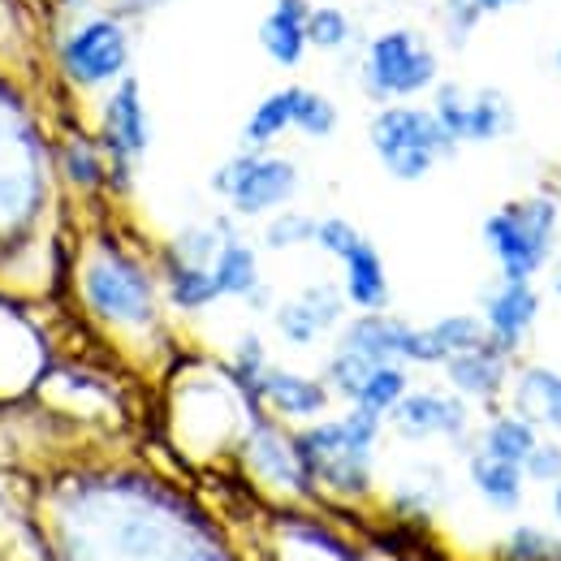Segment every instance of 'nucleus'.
Instances as JSON below:
<instances>
[{
  "mask_svg": "<svg viewBox=\"0 0 561 561\" xmlns=\"http://www.w3.org/2000/svg\"><path fill=\"white\" fill-rule=\"evenodd\" d=\"M220 242H225V225H216V229H208V225H186V229L164 247V260H178V264H204V268H211Z\"/></svg>",
  "mask_w": 561,
  "mask_h": 561,
  "instance_id": "obj_28",
  "label": "nucleus"
},
{
  "mask_svg": "<svg viewBox=\"0 0 561 561\" xmlns=\"http://www.w3.org/2000/svg\"><path fill=\"white\" fill-rule=\"evenodd\" d=\"M523 0H480V9L484 13H501V9H518Z\"/></svg>",
  "mask_w": 561,
  "mask_h": 561,
  "instance_id": "obj_38",
  "label": "nucleus"
},
{
  "mask_svg": "<svg viewBox=\"0 0 561 561\" xmlns=\"http://www.w3.org/2000/svg\"><path fill=\"white\" fill-rule=\"evenodd\" d=\"M553 289L561 294V264H558V273H553Z\"/></svg>",
  "mask_w": 561,
  "mask_h": 561,
  "instance_id": "obj_41",
  "label": "nucleus"
},
{
  "mask_svg": "<svg viewBox=\"0 0 561 561\" xmlns=\"http://www.w3.org/2000/svg\"><path fill=\"white\" fill-rule=\"evenodd\" d=\"M484 337H489V329H484L480 316H445V320H436L427 329H415V337H411V363H427V367L449 363L454 354L480 346Z\"/></svg>",
  "mask_w": 561,
  "mask_h": 561,
  "instance_id": "obj_19",
  "label": "nucleus"
},
{
  "mask_svg": "<svg viewBox=\"0 0 561 561\" xmlns=\"http://www.w3.org/2000/svg\"><path fill=\"white\" fill-rule=\"evenodd\" d=\"M553 510H558V518H561V484H553Z\"/></svg>",
  "mask_w": 561,
  "mask_h": 561,
  "instance_id": "obj_40",
  "label": "nucleus"
},
{
  "mask_svg": "<svg viewBox=\"0 0 561 561\" xmlns=\"http://www.w3.org/2000/svg\"><path fill=\"white\" fill-rule=\"evenodd\" d=\"M82 294L91 302L95 316H104L108 324H151L156 316V289H151V277L142 273L135 260L117 255V251H104L87 264L82 273Z\"/></svg>",
  "mask_w": 561,
  "mask_h": 561,
  "instance_id": "obj_6",
  "label": "nucleus"
},
{
  "mask_svg": "<svg viewBox=\"0 0 561 561\" xmlns=\"http://www.w3.org/2000/svg\"><path fill=\"white\" fill-rule=\"evenodd\" d=\"M436 73H440V57L411 26L380 31L363 53V91L380 104H402L411 95L432 91Z\"/></svg>",
  "mask_w": 561,
  "mask_h": 561,
  "instance_id": "obj_4",
  "label": "nucleus"
},
{
  "mask_svg": "<svg viewBox=\"0 0 561 561\" xmlns=\"http://www.w3.org/2000/svg\"><path fill=\"white\" fill-rule=\"evenodd\" d=\"M211 191L229 199L238 216H268L294 199L298 169L285 156H268V147H247L211 173Z\"/></svg>",
  "mask_w": 561,
  "mask_h": 561,
  "instance_id": "obj_5",
  "label": "nucleus"
},
{
  "mask_svg": "<svg viewBox=\"0 0 561 561\" xmlns=\"http://www.w3.org/2000/svg\"><path fill=\"white\" fill-rule=\"evenodd\" d=\"M407 367L402 363H376L371 371H367V380H363V389L354 393V407H363V411H376V415H389L402 398H407Z\"/></svg>",
  "mask_w": 561,
  "mask_h": 561,
  "instance_id": "obj_26",
  "label": "nucleus"
},
{
  "mask_svg": "<svg viewBox=\"0 0 561 561\" xmlns=\"http://www.w3.org/2000/svg\"><path fill=\"white\" fill-rule=\"evenodd\" d=\"M445 39L454 44V48H462L471 35H476V26L484 22V9H480V0H445Z\"/></svg>",
  "mask_w": 561,
  "mask_h": 561,
  "instance_id": "obj_33",
  "label": "nucleus"
},
{
  "mask_svg": "<svg viewBox=\"0 0 561 561\" xmlns=\"http://www.w3.org/2000/svg\"><path fill=\"white\" fill-rule=\"evenodd\" d=\"M505 558L510 561H561V540L540 531V527H518L505 540Z\"/></svg>",
  "mask_w": 561,
  "mask_h": 561,
  "instance_id": "obj_32",
  "label": "nucleus"
},
{
  "mask_svg": "<svg viewBox=\"0 0 561 561\" xmlns=\"http://www.w3.org/2000/svg\"><path fill=\"white\" fill-rule=\"evenodd\" d=\"M307 13H311V0H277L268 9V18L260 22V44L280 70L302 66V57L311 48L307 44Z\"/></svg>",
  "mask_w": 561,
  "mask_h": 561,
  "instance_id": "obj_18",
  "label": "nucleus"
},
{
  "mask_svg": "<svg viewBox=\"0 0 561 561\" xmlns=\"http://www.w3.org/2000/svg\"><path fill=\"white\" fill-rule=\"evenodd\" d=\"M164 0H122V9H135V13H142V9H160Z\"/></svg>",
  "mask_w": 561,
  "mask_h": 561,
  "instance_id": "obj_39",
  "label": "nucleus"
},
{
  "mask_svg": "<svg viewBox=\"0 0 561 561\" xmlns=\"http://www.w3.org/2000/svg\"><path fill=\"white\" fill-rule=\"evenodd\" d=\"M367 139L376 147L380 164L389 169V178H398V182H420L440 160H449L458 151V142L445 135L436 113L420 108V104H407V100L402 104H385L371 117Z\"/></svg>",
  "mask_w": 561,
  "mask_h": 561,
  "instance_id": "obj_3",
  "label": "nucleus"
},
{
  "mask_svg": "<svg viewBox=\"0 0 561 561\" xmlns=\"http://www.w3.org/2000/svg\"><path fill=\"white\" fill-rule=\"evenodd\" d=\"M164 280H169V302L182 307V311H204L220 298L216 277L204 264H178V260H164Z\"/></svg>",
  "mask_w": 561,
  "mask_h": 561,
  "instance_id": "obj_24",
  "label": "nucleus"
},
{
  "mask_svg": "<svg viewBox=\"0 0 561 561\" xmlns=\"http://www.w3.org/2000/svg\"><path fill=\"white\" fill-rule=\"evenodd\" d=\"M536 316H540V294L531 289V280L501 277V285L484 294V329H489V342H496L505 354H514L523 346V337L531 333Z\"/></svg>",
  "mask_w": 561,
  "mask_h": 561,
  "instance_id": "obj_12",
  "label": "nucleus"
},
{
  "mask_svg": "<svg viewBox=\"0 0 561 561\" xmlns=\"http://www.w3.org/2000/svg\"><path fill=\"white\" fill-rule=\"evenodd\" d=\"M523 476L536 484H561V445L558 440H536V449L523 462Z\"/></svg>",
  "mask_w": 561,
  "mask_h": 561,
  "instance_id": "obj_36",
  "label": "nucleus"
},
{
  "mask_svg": "<svg viewBox=\"0 0 561 561\" xmlns=\"http://www.w3.org/2000/svg\"><path fill=\"white\" fill-rule=\"evenodd\" d=\"M354 35L351 18H346V9H337V4H311V13H307V44L311 48H324V53H337V48H346Z\"/></svg>",
  "mask_w": 561,
  "mask_h": 561,
  "instance_id": "obj_29",
  "label": "nucleus"
},
{
  "mask_svg": "<svg viewBox=\"0 0 561 561\" xmlns=\"http://www.w3.org/2000/svg\"><path fill=\"white\" fill-rule=\"evenodd\" d=\"M371 367H376L371 358H363V354L337 346L333 358H329V367H324V385H329L333 393H342L346 402H354V393L363 389V380H367V371H371Z\"/></svg>",
  "mask_w": 561,
  "mask_h": 561,
  "instance_id": "obj_30",
  "label": "nucleus"
},
{
  "mask_svg": "<svg viewBox=\"0 0 561 561\" xmlns=\"http://www.w3.org/2000/svg\"><path fill=\"white\" fill-rule=\"evenodd\" d=\"M66 169H70V178L82 191H91V186L104 182V160H100V151L87 147V142H70V147H66Z\"/></svg>",
  "mask_w": 561,
  "mask_h": 561,
  "instance_id": "obj_35",
  "label": "nucleus"
},
{
  "mask_svg": "<svg viewBox=\"0 0 561 561\" xmlns=\"http://www.w3.org/2000/svg\"><path fill=\"white\" fill-rule=\"evenodd\" d=\"M510 358H514V354H505L496 342L484 337L480 346L454 354V358L445 363V376H449V385H454L462 398L492 402V398L505 389V380H510Z\"/></svg>",
  "mask_w": 561,
  "mask_h": 561,
  "instance_id": "obj_15",
  "label": "nucleus"
},
{
  "mask_svg": "<svg viewBox=\"0 0 561 561\" xmlns=\"http://www.w3.org/2000/svg\"><path fill=\"white\" fill-rule=\"evenodd\" d=\"M294 91H298V87H280V91L264 95V100L255 104V113H251L247 126H242V142H247V147H268V142H277L285 130H294Z\"/></svg>",
  "mask_w": 561,
  "mask_h": 561,
  "instance_id": "obj_23",
  "label": "nucleus"
},
{
  "mask_svg": "<svg viewBox=\"0 0 561 561\" xmlns=\"http://www.w3.org/2000/svg\"><path fill=\"white\" fill-rule=\"evenodd\" d=\"M389 420L393 427L402 432V436H411V440H427V436H449V440H458L462 432H467V420H471V411H467V402L462 398H454V393H440V389H407V398L389 411Z\"/></svg>",
  "mask_w": 561,
  "mask_h": 561,
  "instance_id": "obj_10",
  "label": "nucleus"
},
{
  "mask_svg": "<svg viewBox=\"0 0 561 561\" xmlns=\"http://www.w3.org/2000/svg\"><path fill=\"white\" fill-rule=\"evenodd\" d=\"M247 458H251V467H255L264 480H273V484H285V489H294V492L311 489V480H307V471H302V462H298V454H294V436H280L273 423L255 420L251 436H247Z\"/></svg>",
  "mask_w": 561,
  "mask_h": 561,
  "instance_id": "obj_17",
  "label": "nucleus"
},
{
  "mask_svg": "<svg viewBox=\"0 0 561 561\" xmlns=\"http://www.w3.org/2000/svg\"><path fill=\"white\" fill-rule=\"evenodd\" d=\"M211 277H216V289H220V298H247L251 307H268V289H264V280H260V260H255V251L238 238V233H229L225 229V242H220V251H216V260H211Z\"/></svg>",
  "mask_w": 561,
  "mask_h": 561,
  "instance_id": "obj_16",
  "label": "nucleus"
},
{
  "mask_svg": "<svg viewBox=\"0 0 561 561\" xmlns=\"http://www.w3.org/2000/svg\"><path fill=\"white\" fill-rule=\"evenodd\" d=\"M316 216H307V211H280L268 220V229H264V247L268 251H289V247H302V242H316Z\"/></svg>",
  "mask_w": 561,
  "mask_h": 561,
  "instance_id": "obj_31",
  "label": "nucleus"
},
{
  "mask_svg": "<svg viewBox=\"0 0 561 561\" xmlns=\"http://www.w3.org/2000/svg\"><path fill=\"white\" fill-rule=\"evenodd\" d=\"M536 440H540L536 423L523 420L518 411H514V415H496V420L489 423V432H484V454L523 467V462H527V454L536 449Z\"/></svg>",
  "mask_w": 561,
  "mask_h": 561,
  "instance_id": "obj_25",
  "label": "nucleus"
},
{
  "mask_svg": "<svg viewBox=\"0 0 561 561\" xmlns=\"http://www.w3.org/2000/svg\"><path fill=\"white\" fill-rule=\"evenodd\" d=\"M294 130L307 139H329L337 130V104L311 87L294 91Z\"/></svg>",
  "mask_w": 561,
  "mask_h": 561,
  "instance_id": "obj_27",
  "label": "nucleus"
},
{
  "mask_svg": "<svg viewBox=\"0 0 561 561\" xmlns=\"http://www.w3.org/2000/svg\"><path fill=\"white\" fill-rule=\"evenodd\" d=\"M432 113L458 147L462 142H496L514 135V126H518L514 100L501 87L467 91L458 82H440V87H432Z\"/></svg>",
  "mask_w": 561,
  "mask_h": 561,
  "instance_id": "obj_7",
  "label": "nucleus"
},
{
  "mask_svg": "<svg viewBox=\"0 0 561 561\" xmlns=\"http://www.w3.org/2000/svg\"><path fill=\"white\" fill-rule=\"evenodd\" d=\"M268 402L285 420H320L333 402V389L316 376H298L285 367H264L260 385H255V407Z\"/></svg>",
  "mask_w": 561,
  "mask_h": 561,
  "instance_id": "obj_13",
  "label": "nucleus"
},
{
  "mask_svg": "<svg viewBox=\"0 0 561 561\" xmlns=\"http://www.w3.org/2000/svg\"><path fill=\"white\" fill-rule=\"evenodd\" d=\"M561 229V204L549 195H527L514 199L505 208H496L484 220V242H489L492 260L501 268V277L531 280L558 247Z\"/></svg>",
  "mask_w": 561,
  "mask_h": 561,
  "instance_id": "obj_2",
  "label": "nucleus"
},
{
  "mask_svg": "<svg viewBox=\"0 0 561 561\" xmlns=\"http://www.w3.org/2000/svg\"><path fill=\"white\" fill-rule=\"evenodd\" d=\"M354 242H358V229H354L351 220H342V216H324V220L316 225V247L329 251L333 260H342Z\"/></svg>",
  "mask_w": 561,
  "mask_h": 561,
  "instance_id": "obj_37",
  "label": "nucleus"
},
{
  "mask_svg": "<svg viewBox=\"0 0 561 561\" xmlns=\"http://www.w3.org/2000/svg\"><path fill=\"white\" fill-rule=\"evenodd\" d=\"M558 70H561V48H558Z\"/></svg>",
  "mask_w": 561,
  "mask_h": 561,
  "instance_id": "obj_42",
  "label": "nucleus"
},
{
  "mask_svg": "<svg viewBox=\"0 0 561 561\" xmlns=\"http://www.w3.org/2000/svg\"><path fill=\"white\" fill-rule=\"evenodd\" d=\"M342 268H346V302H354L358 311H385L389 307V273H385V260L380 251L358 233L351 251L342 255Z\"/></svg>",
  "mask_w": 561,
  "mask_h": 561,
  "instance_id": "obj_20",
  "label": "nucleus"
},
{
  "mask_svg": "<svg viewBox=\"0 0 561 561\" xmlns=\"http://www.w3.org/2000/svg\"><path fill=\"white\" fill-rule=\"evenodd\" d=\"M61 66L78 87H104V82L126 78V70H130V31L113 13L87 18L61 44Z\"/></svg>",
  "mask_w": 561,
  "mask_h": 561,
  "instance_id": "obj_8",
  "label": "nucleus"
},
{
  "mask_svg": "<svg viewBox=\"0 0 561 561\" xmlns=\"http://www.w3.org/2000/svg\"><path fill=\"white\" fill-rule=\"evenodd\" d=\"M471 484H476V492H480L489 505H496V510H518L527 476H523V467H518V462L492 458V454L480 449V454L471 458Z\"/></svg>",
  "mask_w": 561,
  "mask_h": 561,
  "instance_id": "obj_22",
  "label": "nucleus"
},
{
  "mask_svg": "<svg viewBox=\"0 0 561 561\" xmlns=\"http://www.w3.org/2000/svg\"><path fill=\"white\" fill-rule=\"evenodd\" d=\"M514 411L536 427L561 432V371L553 367H527L514 385Z\"/></svg>",
  "mask_w": 561,
  "mask_h": 561,
  "instance_id": "obj_21",
  "label": "nucleus"
},
{
  "mask_svg": "<svg viewBox=\"0 0 561 561\" xmlns=\"http://www.w3.org/2000/svg\"><path fill=\"white\" fill-rule=\"evenodd\" d=\"M376 411L354 407L342 420L311 423L294 436V454L307 471V480H320L342 496H363L371 489V449L380 440Z\"/></svg>",
  "mask_w": 561,
  "mask_h": 561,
  "instance_id": "obj_1",
  "label": "nucleus"
},
{
  "mask_svg": "<svg viewBox=\"0 0 561 561\" xmlns=\"http://www.w3.org/2000/svg\"><path fill=\"white\" fill-rule=\"evenodd\" d=\"M342 316H346V289L320 280V285H307L298 298L280 302L277 329L289 346H311V342H320L329 329H337Z\"/></svg>",
  "mask_w": 561,
  "mask_h": 561,
  "instance_id": "obj_11",
  "label": "nucleus"
},
{
  "mask_svg": "<svg viewBox=\"0 0 561 561\" xmlns=\"http://www.w3.org/2000/svg\"><path fill=\"white\" fill-rule=\"evenodd\" d=\"M411 337H415V324H407L389 311H363L358 320L342 329L337 346L363 354L371 363H411Z\"/></svg>",
  "mask_w": 561,
  "mask_h": 561,
  "instance_id": "obj_14",
  "label": "nucleus"
},
{
  "mask_svg": "<svg viewBox=\"0 0 561 561\" xmlns=\"http://www.w3.org/2000/svg\"><path fill=\"white\" fill-rule=\"evenodd\" d=\"M264 367H268V354L260 346V337H242V346L233 354V380L242 385V393H247L251 402H255V385H260Z\"/></svg>",
  "mask_w": 561,
  "mask_h": 561,
  "instance_id": "obj_34",
  "label": "nucleus"
},
{
  "mask_svg": "<svg viewBox=\"0 0 561 561\" xmlns=\"http://www.w3.org/2000/svg\"><path fill=\"white\" fill-rule=\"evenodd\" d=\"M104 151L113 160V182L126 186L130 182V169L142 160L147 142H151V122H147V104H142V87L139 78H117L113 95L104 100Z\"/></svg>",
  "mask_w": 561,
  "mask_h": 561,
  "instance_id": "obj_9",
  "label": "nucleus"
}]
</instances>
